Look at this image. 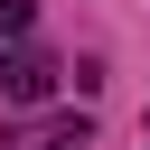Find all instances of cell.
I'll list each match as a JSON object with an SVG mask.
<instances>
[{
    "label": "cell",
    "instance_id": "1",
    "mask_svg": "<svg viewBox=\"0 0 150 150\" xmlns=\"http://www.w3.org/2000/svg\"><path fill=\"white\" fill-rule=\"evenodd\" d=\"M0 94H9V103H47V94H56V66H47V56H9V66H0Z\"/></svg>",
    "mask_w": 150,
    "mask_h": 150
},
{
    "label": "cell",
    "instance_id": "2",
    "mask_svg": "<svg viewBox=\"0 0 150 150\" xmlns=\"http://www.w3.org/2000/svg\"><path fill=\"white\" fill-rule=\"evenodd\" d=\"M0 28H28V0H0Z\"/></svg>",
    "mask_w": 150,
    "mask_h": 150
}]
</instances>
